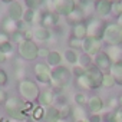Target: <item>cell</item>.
Masks as SVG:
<instances>
[{
	"mask_svg": "<svg viewBox=\"0 0 122 122\" xmlns=\"http://www.w3.org/2000/svg\"><path fill=\"white\" fill-rule=\"evenodd\" d=\"M50 81L55 86L63 88L69 81H71V72L68 68L65 66H56L52 72H50Z\"/></svg>",
	"mask_w": 122,
	"mask_h": 122,
	"instance_id": "obj_1",
	"label": "cell"
},
{
	"mask_svg": "<svg viewBox=\"0 0 122 122\" xmlns=\"http://www.w3.org/2000/svg\"><path fill=\"white\" fill-rule=\"evenodd\" d=\"M103 40L112 46L122 43V29L118 25H108L103 30Z\"/></svg>",
	"mask_w": 122,
	"mask_h": 122,
	"instance_id": "obj_2",
	"label": "cell"
},
{
	"mask_svg": "<svg viewBox=\"0 0 122 122\" xmlns=\"http://www.w3.org/2000/svg\"><path fill=\"white\" fill-rule=\"evenodd\" d=\"M37 46L32 42V40H23L20 45H19V53L23 59L26 60H33L37 57Z\"/></svg>",
	"mask_w": 122,
	"mask_h": 122,
	"instance_id": "obj_3",
	"label": "cell"
},
{
	"mask_svg": "<svg viewBox=\"0 0 122 122\" xmlns=\"http://www.w3.org/2000/svg\"><path fill=\"white\" fill-rule=\"evenodd\" d=\"M19 91H20L22 96L27 101H33V99L39 98V89H37L36 83H33L32 81H22L19 85Z\"/></svg>",
	"mask_w": 122,
	"mask_h": 122,
	"instance_id": "obj_4",
	"label": "cell"
},
{
	"mask_svg": "<svg viewBox=\"0 0 122 122\" xmlns=\"http://www.w3.org/2000/svg\"><path fill=\"white\" fill-rule=\"evenodd\" d=\"M85 75L88 76L89 79V83H91V89H96L99 86H102V79H103V75H102V71L96 66H89L85 72Z\"/></svg>",
	"mask_w": 122,
	"mask_h": 122,
	"instance_id": "obj_5",
	"label": "cell"
},
{
	"mask_svg": "<svg viewBox=\"0 0 122 122\" xmlns=\"http://www.w3.org/2000/svg\"><path fill=\"white\" fill-rule=\"evenodd\" d=\"M53 9L59 15H71L75 10V0H53Z\"/></svg>",
	"mask_w": 122,
	"mask_h": 122,
	"instance_id": "obj_6",
	"label": "cell"
},
{
	"mask_svg": "<svg viewBox=\"0 0 122 122\" xmlns=\"http://www.w3.org/2000/svg\"><path fill=\"white\" fill-rule=\"evenodd\" d=\"M82 47L85 49V52L88 55H98L99 53V49H101V40L98 37H92V36H88L83 39L82 42Z\"/></svg>",
	"mask_w": 122,
	"mask_h": 122,
	"instance_id": "obj_7",
	"label": "cell"
},
{
	"mask_svg": "<svg viewBox=\"0 0 122 122\" xmlns=\"http://www.w3.org/2000/svg\"><path fill=\"white\" fill-rule=\"evenodd\" d=\"M35 75H36L37 81L42 82V83H50L52 82L50 81V71L43 63H37L35 66Z\"/></svg>",
	"mask_w": 122,
	"mask_h": 122,
	"instance_id": "obj_8",
	"label": "cell"
},
{
	"mask_svg": "<svg viewBox=\"0 0 122 122\" xmlns=\"http://www.w3.org/2000/svg\"><path fill=\"white\" fill-rule=\"evenodd\" d=\"M102 22L98 20V19H92L88 26H86V32H88V36H92V37H98L99 36H103V32H102Z\"/></svg>",
	"mask_w": 122,
	"mask_h": 122,
	"instance_id": "obj_9",
	"label": "cell"
},
{
	"mask_svg": "<svg viewBox=\"0 0 122 122\" xmlns=\"http://www.w3.org/2000/svg\"><path fill=\"white\" fill-rule=\"evenodd\" d=\"M7 12H9V19H12L13 22H19L23 17V9L19 2H10Z\"/></svg>",
	"mask_w": 122,
	"mask_h": 122,
	"instance_id": "obj_10",
	"label": "cell"
},
{
	"mask_svg": "<svg viewBox=\"0 0 122 122\" xmlns=\"http://www.w3.org/2000/svg\"><path fill=\"white\" fill-rule=\"evenodd\" d=\"M111 57L108 56V53H98L96 56H95V66L96 68H99L101 71H108V69H111Z\"/></svg>",
	"mask_w": 122,
	"mask_h": 122,
	"instance_id": "obj_11",
	"label": "cell"
},
{
	"mask_svg": "<svg viewBox=\"0 0 122 122\" xmlns=\"http://www.w3.org/2000/svg\"><path fill=\"white\" fill-rule=\"evenodd\" d=\"M95 10L99 16H106L112 10V2H109V0H96Z\"/></svg>",
	"mask_w": 122,
	"mask_h": 122,
	"instance_id": "obj_12",
	"label": "cell"
},
{
	"mask_svg": "<svg viewBox=\"0 0 122 122\" xmlns=\"http://www.w3.org/2000/svg\"><path fill=\"white\" fill-rule=\"evenodd\" d=\"M40 22H42L43 27L55 26V25L57 23V13H56V12H46V13H43V15H42Z\"/></svg>",
	"mask_w": 122,
	"mask_h": 122,
	"instance_id": "obj_13",
	"label": "cell"
},
{
	"mask_svg": "<svg viewBox=\"0 0 122 122\" xmlns=\"http://www.w3.org/2000/svg\"><path fill=\"white\" fill-rule=\"evenodd\" d=\"M111 75L115 78V82L122 85V60H118L115 62L111 68Z\"/></svg>",
	"mask_w": 122,
	"mask_h": 122,
	"instance_id": "obj_14",
	"label": "cell"
},
{
	"mask_svg": "<svg viewBox=\"0 0 122 122\" xmlns=\"http://www.w3.org/2000/svg\"><path fill=\"white\" fill-rule=\"evenodd\" d=\"M88 106H89V111H91L92 113H98V112L102 111L103 102H102V99H101L99 96H92V98L89 99V102H88Z\"/></svg>",
	"mask_w": 122,
	"mask_h": 122,
	"instance_id": "obj_15",
	"label": "cell"
},
{
	"mask_svg": "<svg viewBox=\"0 0 122 122\" xmlns=\"http://www.w3.org/2000/svg\"><path fill=\"white\" fill-rule=\"evenodd\" d=\"M2 30L6 35H13L15 32H17V23L13 22L12 19H5L2 23Z\"/></svg>",
	"mask_w": 122,
	"mask_h": 122,
	"instance_id": "obj_16",
	"label": "cell"
},
{
	"mask_svg": "<svg viewBox=\"0 0 122 122\" xmlns=\"http://www.w3.org/2000/svg\"><path fill=\"white\" fill-rule=\"evenodd\" d=\"M46 59H47L49 66L56 68V66H59V65H60V62H62V55H60L59 52H56V50H53V52H50V53H49V56H47Z\"/></svg>",
	"mask_w": 122,
	"mask_h": 122,
	"instance_id": "obj_17",
	"label": "cell"
},
{
	"mask_svg": "<svg viewBox=\"0 0 122 122\" xmlns=\"http://www.w3.org/2000/svg\"><path fill=\"white\" fill-rule=\"evenodd\" d=\"M88 36V32H86V25H83V23H78V25H75L73 26V37H76V39H85Z\"/></svg>",
	"mask_w": 122,
	"mask_h": 122,
	"instance_id": "obj_18",
	"label": "cell"
},
{
	"mask_svg": "<svg viewBox=\"0 0 122 122\" xmlns=\"http://www.w3.org/2000/svg\"><path fill=\"white\" fill-rule=\"evenodd\" d=\"M5 105H6L7 112H10V111H17V109H22V108H23V103H22L17 98H9V99H6Z\"/></svg>",
	"mask_w": 122,
	"mask_h": 122,
	"instance_id": "obj_19",
	"label": "cell"
},
{
	"mask_svg": "<svg viewBox=\"0 0 122 122\" xmlns=\"http://www.w3.org/2000/svg\"><path fill=\"white\" fill-rule=\"evenodd\" d=\"M59 119H60L59 109H56V108H49V109L45 112V121H46V122H57Z\"/></svg>",
	"mask_w": 122,
	"mask_h": 122,
	"instance_id": "obj_20",
	"label": "cell"
},
{
	"mask_svg": "<svg viewBox=\"0 0 122 122\" xmlns=\"http://www.w3.org/2000/svg\"><path fill=\"white\" fill-rule=\"evenodd\" d=\"M33 36L37 39V40H47L50 37V32L47 30V27H36L35 32H33Z\"/></svg>",
	"mask_w": 122,
	"mask_h": 122,
	"instance_id": "obj_21",
	"label": "cell"
},
{
	"mask_svg": "<svg viewBox=\"0 0 122 122\" xmlns=\"http://www.w3.org/2000/svg\"><path fill=\"white\" fill-rule=\"evenodd\" d=\"M53 102V93L50 92V91H45V92H42L40 95H39V103L42 105V106H47V105H50Z\"/></svg>",
	"mask_w": 122,
	"mask_h": 122,
	"instance_id": "obj_22",
	"label": "cell"
},
{
	"mask_svg": "<svg viewBox=\"0 0 122 122\" xmlns=\"http://www.w3.org/2000/svg\"><path fill=\"white\" fill-rule=\"evenodd\" d=\"M65 59L68 60L69 63L75 65V63L78 62V60H79V56H78L76 50H73V49H68V50L65 52Z\"/></svg>",
	"mask_w": 122,
	"mask_h": 122,
	"instance_id": "obj_23",
	"label": "cell"
},
{
	"mask_svg": "<svg viewBox=\"0 0 122 122\" xmlns=\"http://www.w3.org/2000/svg\"><path fill=\"white\" fill-rule=\"evenodd\" d=\"M116 82H115V78L111 75V73H105L103 75V79H102V86L103 88H111L113 86Z\"/></svg>",
	"mask_w": 122,
	"mask_h": 122,
	"instance_id": "obj_24",
	"label": "cell"
},
{
	"mask_svg": "<svg viewBox=\"0 0 122 122\" xmlns=\"http://www.w3.org/2000/svg\"><path fill=\"white\" fill-rule=\"evenodd\" d=\"M35 13L36 12L33 9H29V10L23 12V20H25V23H32L35 20Z\"/></svg>",
	"mask_w": 122,
	"mask_h": 122,
	"instance_id": "obj_25",
	"label": "cell"
},
{
	"mask_svg": "<svg viewBox=\"0 0 122 122\" xmlns=\"http://www.w3.org/2000/svg\"><path fill=\"white\" fill-rule=\"evenodd\" d=\"M81 19H82V13H81L79 10H76V9H75L71 15H68V20H69V22H75V23L78 22V23H81V22H79Z\"/></svg>",
	"mask_w": 122,
	"mask_h": 122,
	"instance_id": "obj_26",
	"label": "cell"
},
{
	"mask_svg": "<svg viewBox=\"0 0 122 122\" xmlns=\"http://www.w3.org/2000/svg\"><path fill=\"white\" fill-rule=\"evenodd\" d=\"M59 113H60V119H66V118H69V116H71L72 109H71V106H69V105H63V108L59 111Z\"/></svg>",
	"mask_w": 122,
	"mask_h": 122,
	"instance_id": "obj_27",
	"label": "cell"
},
{
	"mask_svg": "<svg viewBox=\"0 0 122 122\" xmlns=\"http://www.w3.org/2000/svg\"><path fill=\"white\" fill-rule=\"evenodd\" d=\"M108 56L111 57V60H112V59H118V57L121 56V49H119L118 46H112L111 50H109V53H108Z\"/></svg>",
	"mask_w": 122,
	"mask_h": 122,
	"instance_id": "obj_28",
	"label": "cell"
},
{
	"mask_svg": "<svg viewBox=\"0 0 122 122\" xmlns=\"http://www.w3.org/2000/svg\"><path fill=\"white\" fill-rule=\"evenodd\" d=\"M13 50V45H12V42H5V43H2V45H0V52H3V53H10Z\"/></svg>",
	"mask_w": 122,
	"mask_h": 122,
	"instance_id": "obj_29",
	"label": "cell"
},
{
	"mask_svg": "<svg viewBox=\"0 0 122 122\" xmlns=\"http://www.w3.org/2000/svg\"><path fill=\"white\" fill-rule=\"evenodd\" d=\"M78 85L82 86V88H91V83H89V79L86 75H82L78 78Z\"/></svg>",
	"mask_w": 122,
	"mask_h": 122,
	"instance_id": "obj_30",
	"label": "cell"
},
{
	"mask_svg": "<svg viewBox=\"0 0 122 122\" xmlns=\"http://www.w3.org/2000/svg\"><path fill=\"white\" fill-rule=\"evenodd\" d=\"M33 118H35L36 121H40L42 118H45V111L42 109V106L35 108V111H33Z\"/></svg>",
	"mask_w": 122,
	"mask_h": 122,
	"instance_id": "obj_31",
	"label": "cell"
},
{
	"mask_svg": "<svg viewBox=\"0 0 122 122\" xmlns=\"http://www.w3.org/2000/svg\"><path fill=\"white\" fill-rule=\"evenodd\" d=\"M42 2L43 0H26V5H27V7L29 9H36V7H39L40 5H42Z\"/></svg>",
	"mask_w": 122,
	"mask_h": 122,
	"instance_id": "obj_32",
	"label": "cell"
},
{
	"mask_svg": "<svg viewBox=\"0 0 122 122\" xmlns=\"http://www.w3.org/2000/svg\"><path fill=\"white\" fill-rule=\"evenodd\" d=\"M79 62H81L82 68H83V66H88V65L91 63V57H89V55L86 53V55H82V56H79Z\"/></svg>",
	"mask_w": 122,
	"mask_h": 122,
	"instance_id": "obj_33",
	"label": "cell"
},
{
	"mask_svg": "<svg viewBox=\"0 0 122 122\" xmlns=\"http://www.w3.org/2000/svg\"><path fill=\"white\" fill-rule=\"evenodd\" d=\"M10 36H12L13 42H17V43H19V42L22 43V42L25 40V37H23V35H22L20 32H15V33H13V35H10Z\"/></svg>",
	"mask_w": 122,
	"mask_h": 122,
	"instance_id": "obj_34",
	"label": "cell"
},
{
	"mask_svg": "<svg viewBox=\"0 0 122 122\" xmlns=\"http://www.w3.org/2000/svg\"><path fill=\"white\" fill-rule=\"evenodd\" d=\"M112 12H115V13H122V2H115V3H112Z\"/></svg>",
	"mask_w": 122,
	"mask_h": 122,
	"instance_id": "obj_35",
	"label": "cell"
},
{
	"mask_svg": "<svg viewBox=\"0 0 122 122\" xmlns=\"http://www.w3.org/2000/svg\"><path fill=\"white\" fill-rule=\"evenodd\" d=\"M7 81H9V78H7V73H6L5 71H2V69H0V86L6 85V83H7Z\"/></svg>",
	"mask_w": 122,
	"mask_h": 122,
	"instance_id": "obj_36",
	"label": "cell"
},
{
	"mask_svg": "<svg viewBox=\"0 0 122 122\" xmlns=\"http://www.w3.org/2000/svg\"><path fill=\"white\" fill-rule=\"evenodd\" d=\"M75 102H76L78 105H83V103L86 102V98H85V95H82V93H78V95L75 96Z\"/></svg>",
	"mask_w": 122,
	"mask_h": 122,
	"instance_id": "obj_37",
	"label": "cell"
},
{
	"mask_svg": "<svg viewBox=\"0 0 122 122\" xmlns=\"http://www.w3.org/2000/svg\"><path fill=\"white\" fill-rule=\"evenodd\" d=\"M69 45L75 49V47H79V46H82V43L79 42V39H76V37H72L71 40H69Z\"/></svg>",
	"mask_w": 122,
	"mask_h": 122,
	"instance_id": "obj_38",
	"label": "cell"
},
{
	"mask_svg": "<svg viewBox=\"0 0 122 122\" xmlns=\"http://www.w3.org/2000/svg\"><path fill=\"white\" fill-rule=\"evenodd\" d=\"M85 72H86V69H83L82 66H78V68H75V71H73V73L79 78V76H82V75H85Z\"/></svg>",
	"mask_w": 122,
	"mask_h": 122,
	"instance_id": "obj_39",
	"label": "cell"
},
{
	"mask_svg": "<svg viewBox=\"0 0 122 122\" xmlns=\"http://www.w3.org/2000/svg\"><path fill=\"white\" fill-rule=\"evenodd\" d=\"M49 50L47 49H39V52H37V56H42V57H47L49 56Z\"/></svg>",
	"mask_w": 122,
	"mask_h": 122,
	"instance_id": "obj_40",
	"label": "cell"
},
{
	"mask_svg": "<svg viewBox=\"0 0 122 122\" xmlns=\"http://www.w3.org/2000/svg\"><path fill=\"white\" fill-rule=\"evenodd\" d=\"M105 121H106V122H118V121H116V116L112 115V113H106Z\"/></svg>",
	"mask_w": 122,
	"mask_h": 122,
	"instance_id": "obj_41",
	"label": "cell"
},
{
	"mask_svg": "<svg viewBox=\"0 0 122 122\" xmlns=\"http://www.w3.org/2000/svg\"><path fill=\"white\" fill-rule=\"evenodd\" d=\"M32 36H33V32H30V30H26V32L23 33L25 40H30V39H32Z\"/></svg>",
	"mask_w": 122,
	"mask_h": 122,
	"instance_id": "obj_42",
	"label": "cell"
},
{
	"mask_svg": "<svg viewBox=\"0 0 122 122\" xmlns=\"http://www.w3.org/2000/svg\"><path fill=\"white\" fill-rule=\"evenodd\" d=\"M89 122H101L99 115H91L89 116Z\"/></svg>",
	"mask_w": 122,
	"mask_h": 122,
	"instance_id": "obj_43",
	"label": "cell"
},
{
	"mask_svg": "<svg viewBox=\"0 0 122 122\" xmlns=\"http://www.w3.org/2000/svg\"><path fill=\"white\" fill-rule=\"evenodd\" d=\"M115 116H116V121H118V122H122V108L116 111V113H115Z\"/></svg>",
	"mask_w": 122,
	"mask_h": 122,
	"instance_id": "obj_44",
	"label": "cell"
},
{
	"mask_svg": "<svg viewBox=\"0 0 122 122\" xmlns=\"http://www.w3.org/2000/svg\"><path fill=\"white\" fill-rule=\"evenodd\" d=\"M7 40H9V39H7V35L2 32V33H0V45L5 43V42H7Z\"/></svg>",
	"mask_w": 122,
	"mask_h": 122,
	"instance_id": "obj_45",
	"label": "cell"
},
{
	"mask_svg": "<svg viewBox=\"0 0 122 122\" xmlns=\"http://www.w3.org/2000/svg\"><path fill=\"white\" fill-rule=\"evenodd\" d=\"M3 102H6V93L5 91L0 89V103H3Z\"/></svg>",
	"mask_w": 122,
	"mask_h": 122,
	"instance_id": "obj_46",
	"label": "cell"
},
{
	"mask_svg": "<svg viewBox=\"0 0 122 122\" xmlns=\"http://www.w3.org/2000/svg\"><path fill=\"white\" fill-rule=\"evenodd\" d=\"M6 62V53L0 52V63H5Z\"/></svg>",
	"mask_w": 122,
	"mask_h": 122,
	"instance_id": "obj_47",
	"label": "cell"
},
{
	"mask_svg": "<svg viewBox=\"0 0 122 122\" xmlns=\"http://www.w3.org/2000/svg\"><path fill=\"white\" fill-rule=\"evenodd\" d=\"M109 106H111V108L116 106V99H111V101H109Z\"/></svg>",
	"mask_w": 122,
	"mask_h": 122,
	"instance_id": "obj_48",
	"label": "cell"
},
{
	"mask_svg": "<svg viewBox=\"0 0 122 122\" xmlns=\"http://www.w3.org/2000/svg\"><path fill=\"white\" fill-rule=\"evenodd\" d=\"M118 26H119V27L122 29V13L119 15V19H118Z\"/></svg>",
	"mask_w": 122,
	"mask_h": 122,
	"instance_id": "obj_49",
	"label": "cell"
},
{
	"mask_svg": "<svg viewBox=\"0 0 122 122\" xmlns=\"http://www.w3.org/2000/svg\"><path fill=\"white\" fill-rule=\"evenodd\" d=\"M75 113H78V116H83V111H81V109H78V111H75Z\"/></svg>",
	"mask_w": 122,
	"mask_h": 122,
	"instance_id": "obj_50",
	"label": "cell"
},
{
	"mask_svg": "<svg viewBox=\"0 0 122 122\" xmlns=\"http://www.w3.org/2000/svg\"><path fill=\"white\" fill-rule=\"evenodd\" d=\"M118 102H119V105H121V106H122V95H121V96H119V98H118Z\"/></svg>",
	"mask_w": 122,
	"mask_h": 122,
	"instance_id": "obj_51",
	"label": "cell"
},
{
	"mask_svg": "<svg viewBox=\"0 0 122 122\" xmlns=\"http://www.w3.org/2000/svg\"><path fill=\"white\" fill-rule=\"evenodd\" d=\"M109 2H112V3H115V2H122V0H109Z\"/></svg>",
	"mask_w": 122,
	"mask_h": 122,
	"instance_id": "obj_52",
	"label": "cell"
},
{
	"mask_svg": "<svg viewBox=\"0 0 122 122\" xmlns=\"http://www.w3.org/2000/svg\"><path fill=\"white\" fill-rule=\"evenodd\" d=\"M3 2H5V3H7V2H12V0H3Z\"/></svg>",
	"mask_w": 122,
	"mask_h": 122,
	"instance_id": "obj_53",
	"label": "cell"
},
{
	"mask_svg": "<svg viewBox=\"0 0 122 122\" xmlns=\"http://www.w3.org/2000/svg\"><path fill=\"white\" fill-rule=\"evenodd\" d=\"M76 122H83V121H76Z\"/></svg>",
	"mask_w": 122,
	"mask_h": 122,
	"instance_id": "obj_54",
	"label": "cell"
}]
</instances>
